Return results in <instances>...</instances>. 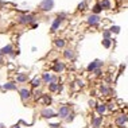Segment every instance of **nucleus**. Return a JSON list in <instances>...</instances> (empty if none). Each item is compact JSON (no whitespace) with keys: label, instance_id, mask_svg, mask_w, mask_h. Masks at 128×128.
<instances>
[{"label":"nucleus","instance_id":"obj_23","mask_svg":"<svg viewBox=\"0 0 128 128\" xmlns=\"http://www.w3.org/2000/svg\"><path fill=\"white\" fill-rule=\"evenodd\" d=\"M65 119H66L67 123H70V121H73V120H74V115H73V113H69L67 116L65 117Z\"/></svg>","mask_w":128,"mask_h":128},{"label":"nucleus","instance_id":"obj_28","mask_svg":"<svg viewBox=\"0 0 128 128\" xmlns=\"http://www.w3.org/2000/svg\"><path fill=\"white\" fill-rule=\"evenodd\" d=\"M34 94H35V97H37V98L42 96V93H41V90H35V92H34Z\"/></svg>","mask_w":128,"mask_h":128},{"label":"nucleus","instance_id":"obj_6","mask_svg":"<svg viewBox=\"0 0 128 128\" xmlns=\"http://www.w3.org/2000/svg\"><path fill=\"white\" fill-rule=\"evenodd\" d=\"M101 65H103V62H101V61H98V60H96L94 62H92V64L89 65V66H88V70H89V71H93V70H96V69L100 67Z\"/></svg>","mask_w":128,"mask_h":128},{"label":"nucleus","instance_id":"obj_24","mask_svg":"<svg viewBox=\"0 0 128 128\" xmlns=\"http://www.w3.org/2000/svg\"><path fill=\"white\" fill-rule=\"evenodd\" d=\"M108 92H109V89H108L105 85H101V93H103V94H108Z\"/></svg>","mask_w":128,"mask_h":128},{"label":"nucleus","instance_id":"obj_22","mask_svg":"<svg viewBox=\"0 0 128 128\" xmlns=\"http://www.w3.org/2000/svg\"><path fill=\"white\" fill-rule=\"evenodd\" d=\"M101 9H103V8H101V5L100 4H96V5H94V7H93V12H94V14H98V12H100L101 11Z\"/></svg>","mask_w":128,"mask_h":128},{"label":"nucleus","instance_id":"obj_15","mask_svg":"<svg viewBox=\"0 0 128 128\" xmlns=\"http://www.w3.org/2000/svg\"><path fill=\"white\" fill-rule=\"evenodd\" d=\"M16 81H18V82H24V81H27V74H19L18 77H16Z\"/></svg>","mask_w":128,"mask_h":128},{"label":"nucleus","instance_id":"obj_27","mask_svg":"<svg viewBox=\"0 0 128 128\" xmlns=\"http://www.w3.org/2000/svg\"><path fill=\"white\" fill-rule=\"evenodd\" d=\"M43 98H45V103L46 104H50L51 103V98H50V96H47V94H45Z\"/></svg>","mask_w":128,"mask_h":128},{"label":"nucleus","instance_id":"obj_35","mask_svg":"<svg viewBox=\"0 0 128 128\" xmlns=\"http://www.w3.org/2000/svg\"><path fill=\"white\" fill-rule=\"evenodd\" d=\"M0 55H1V51H0Z\"/></svg>","mask_w":128,"mask_h":128},{"label":"nucleus","instance_id":"obj_11","mask_svg":"<svg viewBox=\"0 0 128 128\" xmlns=\"http://www.w3.org/2000/svg\"><path fill=\"white\" fill-rule=\"evenodd\" d=\"M96 109H97V113L103 116V115L105 113V111H107V105L105 104H98V105H96Z\"/></svg>","mask_w":128,"mask_h":128},{"label":"nucleus","instance_id":"obj_9","mask_svg":"<svg viewBox=\"0 0 128 128\" xmlns=\"http://www.w3.org/2000/svg\"><path fill=\"white\" fill-rule=\"evenodd\" d=\"M20 97H22V100H27V98H30V96H31V92L28 90V89H20Z\"/></svg>","mask_w":128,"mask_h":128},{"label":"nucleus","instance_id":"obj_3","mask_svg":"<svg viewBox=\"0 0 128 128\" xmlns=\"http://www.w3.org/2000/svg\"><path fill=\"white\" fill-rule=\"evenodd\" d=\"M69 113H70V108L66 107V105L61 107V108H60V111H58V116H60L61 119H65V117H66Z\"/></svg>","mask_w":128,"mask_h":128},{"label":"nucleus","instance_id":"obj_4","mask_svg":"<svg viewBox=\"0 0 128 128\" xmlns=\"http://www.w3.org/2000/svg\"><path fill=\"white\" fill-rule=\"evenodd\" d=\"M101 124H103V116H97L92 119V127L93 128H100Z\"/></svg>","mask_w":128,"mask_h":128},{"label":"nucleus","instance_id":"obj_8","mask_svg":"<svg viewBox=\"0 0 128 128\" xmlns=\"http://www.w3.org/2000/svg\"><path fill=\"white\" fill-rule=\"evenodd\" d=\"M100 22V18H98V15H90L89 18H88V23L92 26H96L97 23Z\"/></svg>","mask_w":128,"mask_h":128},{"label":"nucleus","instance_id":"obj_20","mask_svg":"<svg viewBox=\"0 0 128 128\" xmlns=\"http://www.w3.org/2000/svg\"><path fill=\"white\" fill-rule=\"evenodd\" d=\"M49 89H50L51 92H55V90H58V85L54 84V82H51L50 85H49Z\"/></svg>","mask_w":128,"mask_h":128},{"label":"nucleus","instance_id":"obj_30","mask_svg":"<svg viewBox=\"0 0 128 128\" xmlns=\"http://www.w3.org/2000/svg\"><path fill=\"white\" fill-rule=\"evenodd\" d=\"M50 127L51 128H60L61 126H60V124H50Z\"/></svg>","mask_w":128,"mask_h":128},{"label":"nucleus","instance_id":"obj_19","mask_svg":"<svg viewBox=\"0 0 128 128\" xmlns=\"http://www.w3.org/2000/svg\"><path fill=\"white\" fill-rule=\"evenodd\" d=\"M65 57H66V58H70V60H71V58L74 57V53H73L71 50H65Z\"/></svg>","mask_w":128,"mask_h":128},{"label":"nucleus","instance_id":"obj_29","mask_svg":"<svg viewBox=\"0 0 128 128\" xmlns=\"http://www.w3.org/2000/svg\"><path fill=\"white\" fill-rule=\"evenodd\" d=\"M104 37H105V39H109V31H105V32H104Z\"/></svg>","mask_w":128,"mask_h":128},{"label":"nucleus","instance_id":"obj_25","mask_svg":"<svg viewBox=\"0 0 128 128\" xmlns=\"http://www.w3.org/2000/svg\"><path fill=\"white\" fill-rule=\"evenodd\" d=\"M103 46H104V47H109V46H111V39H104V41H103Z\"/></svg>","mask_w":128,"mask_h":128},{"label":"nucleus","instance_id":"obj_32","mask_svg":"<svg viewBox=\"0 0 128 128\" xmlns=\"http://www.w3.org/2000/svg\"><path fill=\"white\" fill-rule=\"evenodd\" d=\"M94 71H96V74H97V75H100V74H101V70H100V69H96Z\"/></svg>","mask_w":128,"mask_h":128},{"label":"nucleus","instance_id":"obj_18","mask_svg":"<svg viewBox=\"0 0 128 128\" xmlns=\"http://www.w3.org/2000/svg\"><path fill=\"white\" fill-rule=\"evenodd\" d=\"M55 46H57V47H64V46H65V41H64V39H57V41H55Z\"/></svg>","mask_w":128,"mask_h":128},{"label":"nucleus","instance_id":"obj_34","mask_svg":"<svg viewBox=\"0 0 128 128\" xmlns=\"http://www.w3.org/2000/svg\"><path fill=\"white\" fill-rule=\"evenodd\" d=\"M12 128H19V124H16V126H14Z\"/></svg>","mask_w":128,"mask_h":128},{"label":"nucleus","instance_id":"obj_1","mask_svg":"<svg viewBox=\"0 0 128 128\" xmlns=\"http://www.w3.org/2000/svg\"><path fill=\"white\" fill-rule=\"evenodd\" d=\"M53 7H54L53 0H43V1L41 3V8L45 9V11H50V9H53Z\"/></svg>","mask_w":128,"mask_h":128},{"label":"nucleus","instance_id":"obj_12","mask_svg":"<svg viewBox=\"0 0 128 128\" xmlns=\"http://www.w3.org/2000/svg\"><path fill=\"white\" fill-rule=\"evenodd\" d=\"M3 88H4V89H7V90H15L16 89V85L14 82H7V84L3 85Z\"/></svg>","mask_w":128,"mask_h":128},{"label":"nucleus","instance_id":"obj_5","mask_svg":"<svg viewBox=\"0 0 128 128\" xmlns=\"http://www.w3.org/2000/svg\"><path fill=\"white\" fill-rule=\"evenodd\" d=\"M34 20H35V18H34V16H31V15L19 16V22H20V23H31V22H34Z\"/></svg>","mask_w":128,"mask_h":128},{"label":"nucleus","instance_id":"obj_26","mask_svg":"<svg viewBox=\"0 0 128 128\" xmlns=\"http://www.w3.org/2000/svg\"><path fill=\"white\" fill-rule=\"evenodd\" d=\"M119 31H120V28L117 27V26H113V27L111 28V32H115V34H117Z\"/></svg>","mask_w":128,"mask_h":128},{"label":"nucleus","instance_id":"obj_2","mask_svg":"<svg viewBox=\"0 0 128 128\" xmlns=\"http://www.w3.org/2000/svg\"><path fill=\"white\" fill-rule=\"evenodd\" d=\"M41 115L43 117H46V119H51V117L55 116V112H54L53 109H50V108H45V109H42Z\"/></svg>","mask_w":128,"mask_h":128},{"label":"nucleus","instance_id":"obj_16","mask_svg":"<svg viewBox=\"0 0 128 128\" xmlns=\"http://www.w3.org/2000/svg\"><path fill=\"white\" fill-rule=\"evenodd\" d=\"M64 64H60V62H57V64H55L54 65V70L55 71H57V73H58V71H62V70H64Z\"/></svg>","mask_w":128,"mask_h":128},{"label":"nucleus","instance_id":"obj_13","mask_svg":"<svg viewBox=\"0 0 128 128\" xmlns=\"http://www.w3.org/2000/svg\"><path fill=\"white\" fill-rule=\"evenodd\" d=\"M0 51H1V54H11L12 46H11V45H7L5 47H3V50H0Z\"/></svg>","mask_w":128,"mask_h":128},{"label":"nucleus","instance_id":"obj_10","mask_svg":"<svg viewBox=\"0 0 128 128\" xmlns=\"http://www.w3.org/2000/svg\"><path fill=\"white\" fill-rule=\"evenodd\" d=\"M62 20H64V18H62V16H58V18L54 20L53 26H51V30H53V31H55V30H57V28L60 27V24H61V22H62Z\"/></svg>","mask_w":128,"mask_h":128},{"label":"nucleus","instance_id":"obj_14","mask_svg":"<svg viewBox=\"0 0 128 128\" xmlns=\"http://www.w3.org/2000/svg\"><path fill=\"white\" fill-rule=\"evenodd\" d=\"M54 80H55V78L51 77V74H49V73L43 74V81H45V82H50V81H53V82H54Z\"/></svg>","mask_w":128,"mask_h":128},{"label":"nucleus","instance_id":"obj_21","mask_svg":"<svg viewBox=\"0 0 128 128\" xmlns=\"http://www.w3.org/2000/svg\"><path fill=\"white\" fill-rule=\"evenodd\" d=\"M39 85H41V78H34V80H32V86H39Z\"/></svg>","mask_w":128,"mask_h":128},{"label":"nucleus","instance_id":"obj_7","mask_svg":"<svg viewBox=\"0 0 128 128\" xmlns=\"http://www.w3.org/2000/svg\"><path fill=\"white\" fill-rule=\"evenodd\" d=\"M127 119H128L127 115H120V116L116 119V124H117V126H120V127H123L124 124L127 123Z\"/></svg>","mask_w":128,"mask_h":128},{"label":"nucleus","instance_id":"obj_33","mask_svg":"<svg viewBox=\"0 0 128 128\" xmlns=\"http://www.w3.org/2000/svg\"><path fill=\"white\" fill-rule=\"evenodd\" d=\"M89 104H90L92 107H94V101H93V100H90V101H89Z\"/></svg>","mask_w":128,"mask_h":128},{"label":"nucleus","instance_id":"obj_31","mask_svg":"<svg viewBox=\"0 0 128 128\" xmlns=\"http://www.w3.org/2000/svg\"><path fill=\"white\" fill-rule=\"evenodd\" d=\"M84 7H85V3H81V4L78 5V8H80V9H84Z\"/></svg>","mask_w":128,"mask_h":128},{"label":"nucleus","instance_id":"obj_17","mask_svg":"<svg viewBox=\"0 0 128 128\" xmlns=\"http://www.w3.org/2000/svg\"><path fill=\"white\" fill-rule=\"evenodd\" d=\"M101 5V8H111V3H109V0H103V4H100Z\"/></svg>","mask_w":128,"mask_h":128}]
</instances>
